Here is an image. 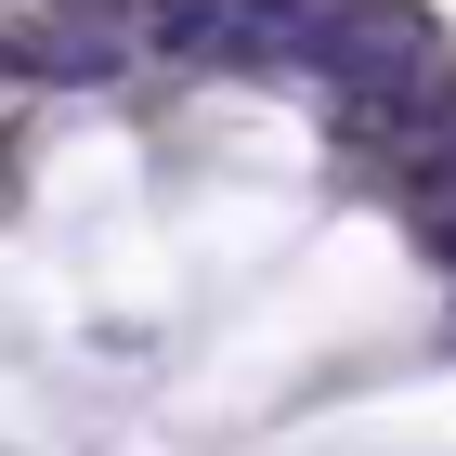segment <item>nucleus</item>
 <instances>
[{
	"instance_id": "f03ea898",
	"label": "nucleus",
	"mask_w": 456,
	"mask_h": 456,
	"mask_svg": "<svg viewBox=\"0 0 456 456\" xmlns=\"http://www.w3.org/2000/svg\"><path fill=\"white\" fill-rule=\"evenodd\" d=\"M222 13L235 0H157V53H222Z\"/></svg>"
},
{
	"instance_id": "f257e3e1",
	"label": "nucleus",
	"mask_w": 456,
	"mask_h": 456,
	"mask_svg": "<svg viewBox=\"0 0 456 456\" xmlns=\"http://www.w3.org/2000/svg\"><path fill=\"white\" fill-rule=\"evenodd\" d=\"M13 53H27L39 78H105V66H118L105 27H13Z\"/></svg>"
},
{
	"instance_id": "7ed1b4c3",
	"label": "nucleus",
	"mask_w": 456,
	"mask_h": 456,
	"mask_svg": "<svg viewBox=\"0 0 456 456\" xmlns=\"http://www.w3.org/2000/svg\"><path fill=\"white\" fill-rule=\"evenodd\" d=\"M418 235H430V261H444V274H456V196H444V209L418 222Z\"/></svg>"
}]
</instances>
